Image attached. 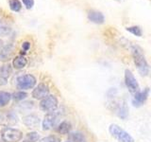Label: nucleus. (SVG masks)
I'll return each instance as SVG.
<instances>
[{
    "mask_svg": "<svg viewBox=\"0 0 151 142\" xmlns=\"http://www.w3.org/2000/svg\"><path fill=\"white\" fill-rule=\"evenodd\" d=\"M132 57H133L134 64L137 66L139 73L142 76H148L149 74V64L147 61L145 60V57L143 53L141 47L138 46H133L131 49Z\"/></svg>",
    "mask_w": 151,
    "mask_h": 142,
    "instance_id": "1",
    "label": "nucleus"
},
{
    "mask_svg": "<svg viewBox=\"0 0 151 142\" xmlns=\"http://www.w3.org/2000/svg\"><path fill=\"white\" fill-rule=\"evenodd\" d=\"M64 115L63 109H56V110L47 113L42 120V130L48 131L55 128L59 124V121Z\"/></svg>",
    "mask_w": 151,
    "mask_h": 142,
    "instance_id": "2",
    "label": "nucleus"
},
{
    "mask_svg": "<svg viewBox=\"0 0 151 142\" xmlns=\"http://www.w3.org/2000/svg\"><path fill=\"white\" fill-rule=\"evenodd\" d=\"M0 136L3 142H19L23 138V133L12 127H3L0 132Z\"/></svg>",
    "mask_w": 151,
    "mask_h": 142,
    "instance_id": "3",
    "label": "nucleus"
},
{
    "mask_svg": "<svg viewBox=\"0 0 151 142\" xmlns=\"http://www.w3.org/2000/svg\"><path fill=\"white\" fill-rule=\"evenodd\" d=\"M109 132L110 134L117 139L119 142H135L133 137H132L129 133L122 129L120 126L117 124H111L109 127Z\"/></svg>",
    "mask_w": 151,
    "mask_h": 142,
    "instance_id": "4",
    "label": "nucleus"
},
{
    "mask_svg": "<svg viewBox=\"0 0 151 142\" xmlns=\"http://www.w3.org/2000/svg\"><path fill=\"white\" fill-rule=\"evenodd\" d=\"M36 78L31 74H26L19 76L17 78L16 86L19 90H28L32 89L36 85Z\"/></svg>",
    "mask_w": 151,
    "mask_h": 142,
    "instance_id": "5",
    "label": "nucleus"
},
{
    "mask_svg": "<svg viewBox=\"0 0 151 142\" xmlns=\"http://www.w3.org/2000/svg\"><path fill=\"white\" fill-rule=\"evenodd\" d=\"M58 99H57L54 95H47L45 98L41 99L40 102V109L42 111L49 113L56 110L58 108Z\"/></svg>",
    "mask_w": 151,
    "mask_h": 142,
    "instance_id": "6",
    "label": "nucleus"
},
{
    "mask_svg": "<svg viewBox=\"0 0 151 142\" xmlns=\"http://www.w3.org/2000/svg\"><path fill=\"white\" fill-rule=\"evenodd\" d=\"M125 83L131 94L134 95L139 91V83L129 69L125 70Z\"/></svg>",
    "mask_w": 151,
    "mask_h": 142,
    "instance_id": "7",
    "label": "nucleus"
},
{
    "mask_svg": "<svg viewBox=\"0 0 151 142\" xmlns=\"http://www.w3.org/2000/svg\"><path fill=\"white\" fill-rule=\"evenodd\" d=\"M149 96V88L146 87L144 91H138L134 94V98L132 99V105L134 107H140L145 103Z\"/></svg>",
    "mask_w": 151,
    "mask_h": 142,
    "instance_id": "8",
    "label": "nucleus"
},
{
    "mask_svg": "<svg viewBox=\"0 0 151 142\" xmlns=\"http://www.w3.org/2000/svg\"><path fill=\"white\" fill-rule=\"evenodd\" d=\"M47 95H49V87L46 83H39L37 86L33 89L31 96L35 99H42L45 98Z\"/></svg>",
    "mask_w": 151,
    "mask_h": 142,
    "instance_id": "9",
    "label": "nucleus"
},
{
    "mask_svg": "<svg viewBox=\"0 0 151 142\" xmlns=\"http://www.w3.org/2000/svg\"><path fill=\"white\" fill-rule=\"evenodd\" d=\"M14 50H15V46L12 43L3 46V47L0 50V61L2 62H8L9 61L13 56Z\"/></svg>",
    "mask_w": 151,
    "mask_h": 142,
    "instance_id": "10",
    "label": "nucleus"
},
{
    "mask_svg": "<svg viewBox=\"0 0 151 142\" xmlns=\"http://www.w3.org/2000/svg\"><path fill=\"white\" fill-rule=\"evenodd\" d=\"M12 73V66L9 64H5L0 67V85L7 84L9 78Z\"/></svg>",
    "mask_w": 151,
    "mask_h": 142,
    "instance_id": "11",
    "label": "nucleus"
},
{
    "mask_svg": "<svg viewBox=\"0 0 151 142\" xmlns=\"http://www.w3.org/2000/svg\"><path fill=\"white\" fill-rule=\"evenodd\" d=\"M23 123L27 128H37L40 124V118L36 115H28L23 118Z\"/></svg>",
    "mask_w": 151,
    "mask_h": 142,
    "instance_id": "12",
    "label": "nucleus"
},
{
    "mask_svg": "<svg viewBox=\"0 0 151 142\" xmlns=\"http://www.w3.org/2000/svg\"><path fill=\"white\" fill-rule=\"evenodd\" d=\"M88 19L94 24H103L105 21V17H104L103 13L98 11H94V9L88 12Z\"/></svg>",
    "mask_w": 151,
    "mask_h": 142,
    "instance_id": "13",
    "label": "nucleus"
},
{
    "mask_svg": "<svg viewBox=\"0 0 151 142\" xmlns=\"http://www.w3.org/2000/svg\"><path fill=\"white\" fill-rule=\"evenodd\" d=\"M71 130H72V124L67 120L61 121L56 126V132L60 135H67Z\"/></svg>",
    "mask_w": 151,
    "mask_h": 142,
    "instance_id": "14",
    "label": "nucleus"
},
{
    "mask_svg": "<svg viewBox=\"0 0 151 142\" xmlns=\"http://www.w3.org/2000/svg\"><path fill=\"white\" fill-rule=\"evenodd\" d=\"M27 64V60L23 55L16 56L12 62V65L15 69H23L24 67H26Z\"/></svg>",
    "mask_w": 151,
    "mask_h": 142,
    "instance_id": "15",
    "label": "nucleus"
},
{
    "mask_svg": "<svg viewBox=\"0 0 151 142\" xmlns=\"http://www.w3.org/2000/svg\"><path fill=\"white\" fill-rule=\"evenodd\" d=\"M69 142H87V138L84 134L80 132H74L68 134Z\"/></svg>",
    "mask_w": 151,
    "mask_h": 142,
    "instance_id": "16",
    "label": "nucleus"
},
{
    "mask_svg": "<svg viewBox=\"0 0 151 142\" xmlns=\"http://www.w3.org/2000/svg\"><path fill=\"white\" fill-rule=\"evenodd\" d=\"M12 99V94L6 91H0V108L7 106Z\"/></svg>",
    "mask_w": 151,
    "mask_h": 142,
    "instance_id": "17",
    "label": "nucleus"
},
{
    "mask_svg": "<svg viewBox=\"0 0 151 142\" xmlns=\"http://www.w3.org/2000/svg\"><path fill=\"white\" fill-rule=\"evenodd\" d=\"M41 139L40 135L38 134L36 132H30V133H27L26 135L25 138L23 139L22 142H37Z\"/></svg>",
    "mask_w": 151,
    "mask_h": 142,
    "instance_id": "18",
    "label": "nucleus"
},
{
    "mask_svg": "<svg viewBox=\"0 0 151 142\" xmlns=\"http://www.w3.org/2000/svg\"><path fill=\"white\" fill-rule=\"evenodd\" d=\"M117 114H118V116L122 118H126L127 117V115H129V109H127V103L125 101L123 103H121L119 105V107H118Z\"/></svg>",
    "mask_w": 151,
    "mask_h": 142,
    "instance_id": "19",
    "label": "nucleus"
},
{
    "mask_svg": "<svg viewBox=\"0 0 151 142\" xmlns=\"http://www.w3.org/2000/svg\"><path fill=\"white\" fill-rule=\"evenodd\" d=\"M27 97V94L25 91H22V90H19V91H17V92H14L12 95V99H14V101H23V99H25Z\"/></svg>",
    "mask_w": 151,
    "mask_h": 142,
    "instance_id": "20",
    "label": "nucleus"
},
{
    "mask_svg": "<svg viewBox=\"0 0 151 142\" xmlns=\"http://www.w3.org/2000/svg\"><path fill=\"white\" fill-rule=\"evenodd\" d=\"M9 9H11L12 12H19L22 8V4L19 0H9Z\"/></svg>",
    "mask_w": 151,
    "mask_h": 142,
    "instance_id": "21",
    "label": "nucleus"
},
{
    "mask_svg": "<svg viewBox=\"0 0 151 142\" xmlns=\"http://www.w3.org/2000/svg\"><path fill=\"white\" fill-rule=\"evenodd\" d=\"M127 30L129 31L130 33H132L133 35L135 36H138L141 37L143 35V31H142V28L139 26H132V27H127Z\"/></svg>",
    "mask_w": 151,
    "mask_h": 142,
    "instance_id": "22",
    "label": "nucleus"
},
{
    "mask_svg": "<svg viewBox=\"0 0 151 142\" xmlns=\"http://www.w3.org/2000/svg\"><path fill=\"white\" fill-rule=\"evenodd\" d=\"M39 142H61L60 138L57 135H48V136H45L39 140Z\"/></svg>",
    "mask_w": 151,
    "mask_h": 142,
    "instance_id": "23",
    "label": "nucleus"
},
{
    "mask_svg": "<svg viewBox=\"0 0 151 142\" xmlns=\"http://www.w3.org/2000/svg\"><path fill=\"white\" fill-rule=\"evenodd\" d=\"M9 31H11V28L0 22V35H6Z\"/></svg>",
    "mask_w": 151,
    "mask_h": 142,
    "instance_id": "24",
    "label": "nucleus"
},
{
    "mask_svg": "<svg viewBox=\"0 0 151 142\" xmlns=\"http://www.w3.org/2000/svg\"><path fill=\"white\" fill-rule=\"evenodd\" d=\"M22 1H23V4L25 5V7L27 9H32L33 6H34V0H22Z\"/></svg>",
    "mask_w": 151,
    "mask_h": 142,
    "instance_id": "25",
    "label": "nucleus"
},
{
    "mask_svg": "<svg viewBox=\"0 0 151 142\" xmlns=\"http://www.w3.org/2000/svg\"><path fill=\"white\" fill-rule=\"evenodd\" d=\"M29 49H30V43L29 42H24L22 44V51L27 52V51H28Z\"/></svg>",
    "mask_w": 151,
    "mask_h": 142,
    "instance_id": "26",
    "label": "nucleus"
},
{
    "mask_svg": "<svg viewBox=\"0 0 151 142\" xmlns=\"http://www.w3.org/2000/svg\"><path fill=\"white\" fill-rule=\"evenodd\" d=\"M3 46H4V43H3V41L0 39V50H1V49L3 47Z\"/></svg>",
    "mask_w": 151,
    "mask_h": 142,
    "instance_id": "27",
    "label": "nucleus"
},
{
    "mask_svg": "<svg viewBox=\"0 0 151 142\" xmlns=\"http://www.w3.org/2000/svg\"><path fill=\"white\" fill-rule=\"evenodd\" d=\"M67 142H69V141H67Z\"/></svg>",
    "mask_w": 151,
    "mask_h": 142,
    "instance_id": "28",
    "label": "nucleus"
}]
</instances>
